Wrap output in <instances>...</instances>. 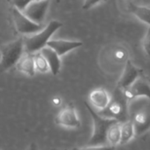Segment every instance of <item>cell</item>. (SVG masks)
I'll return each instance as SVG.
<instances>
[{"label":"cell","instance_id":"obj_2","mask_svg":"<svg viewBox=\"0 0 150 150\" xmlns=\"http://www.w3.org/2000/svg\"><path fill=\"white\" fill-rule=\"evenodd\" d=\"M62 27V23L57 21H51L41 31L34 34L32 36L23 39L24 50L28 53H36L43 47L47 46V42L50 40L53 34Z\"/></svg>","mask_w":150,"mask_h":150},{"label":"cell","instance_id":"obj_13","mask_svg":"<svg viewBox=\"0 0 150 150\" xmlns=\"http://www.w3.org/2000/svg\"><path fill=\"white\" fill-rule=\"evenodd\" d=\"M40 51H41L42 55L44 57V58L46 59V61L50 66V70L51 73L53 75H57L58 72L60 71V67H61L60 57L56 53L55 50H53L49 46L43 47Z\"/></svg>","mask_w":150,"mask_h":150},{"label":"cell","instance_id":"obj_3","mask_svg":"<svg viewBox=\"0 0 150 150\" xmlns=\"http://www.w3.org/2000/svg\"><path fill=\"white\" fill-rule=\"evenodd\" d=\"M24 51L22 38L2 45L0 48V72H4L15 65Z\"/></svg>","mask_w":150,"mask_h":150},{"label":"cell","instance_id":"obj_7","mask_svg":"<svg viewBox=\"0 0 150 150\" xmlns=\"http://www.w3.org/2000/svg\"><path fill=\"white\" fill-rule=\"evenodd\" d=\"M50 0H33L22 12L32 21L42 24L45 19Z\"/></svg>","mask_w":150,"mask_h":150},{"label":"cell","instance_id":"obj_22","mask_svg":"<svg viewBox=\"0 0 150 150\" xmlns=\"http://www.w3.org/2000/svg\"><path fill=\"white\" fill-rule=\"evenodd\" d=\"M102 1H103V0H85L84 4L82 6V9L85 10V11L89 10L90 8H92L93 6H95L96 5L99 4Z\"/></svg>","mask_w":150,"mask_h":150},{"label":"cell","instance_id":"obj_15","mask_svg":"<svg viewBox=\"0 0 150 150\" xmlns=\"http://www.w3.org/2000/svg\"><path fill=\"white\" fill-rule=\"evenodd\" d=\"M120 132H121V139L120 144H125L132 140L135 136L134 126L131 119H127L125 122L120 123Z\"/></svg>","mask_w":150,"mask_h":150},{"label":"cell","instance_id":"obj_6","mask_svg":"<svg viewBox=\"0 0 150 150\" xmlns=\"http://www.w3.org/2000/svg\"><path fill=\"white\" fill-rule=\"evenodd\" d=\"M122 91L127 101H133L139 97H145L150 103V84L142 75H140L131 86Z\"/></svg>","mask_w":150,"mask_h":150},{"label":"cell","instance_id":"obj_17","mask_svg":"<svg viewBox=\"0 0 150 150\" xmlns=\"http://www.w3.org/2000/svg\"><path fill=\"white\" fill-rule=\"evenodd\" d=\"M107 143L111 146H117L120 144V139H121V132H120V123L117 122L114 125H112L108 132H107Z\"/></svg>","mask_w":150,"mask_h":150},{"label":"cell","instance_id":"obj_1","mask_svg":"<svg viewBox=\"0 0 150 150\" xmlns=\"http://www.w3.org/2000/svg\"><path fill=\"white\" fill-rule=\"evenodd\" d=\"M84 104L93 120V132L87 143V146H99L107 144V132L112 125L117 123L118 121L115 118L100 115L88 102H85Z\"/></svg>","mask_w":150,"mask_h":150},{"label":"cell","instance_id":"obj_23","mask_svg":"<svg viewBox=\"0 0 150 150\" xmlns=\"http://www.w3.org/2000/svg\"><path fill=\"white\" fill-rule=\"evenodd\" d=\"M27 150H38V146L35 143H31L28 146V147Z\"/></svg>","mask_w":150,"mask_h":150},{"label":"cell","instance_id":"obj_5","mask_svg":"<svg viewBox=\"0 0 150 150\" xmlns=\"http://www.w3.org/2000/svg\"><path fill=\"white\" fill-rule=\"evenodd\" d=\"M12 15L14 21V26L17 31L22 35H32L41 31L44 26L42 24L35 23L29 20L24 13L15 7L12 9Z\"/></svg>","mask_w":150,"mask_h":150},{"label":"cell","instance_id":"obj_14","mask_svg":"<svg viewBox=\"0 0 150 150\" xmlns=\"http://www.w3.org/2000/svg\"><path fill=\"white\" fill-rule=\"evenodd\" d=\"M16 65H17V69L20 71L26 73L28 76H34L35 73L34 55L31 53H28L24 51V53L17 62Z\"/></svg>","mask_w":150,"mask_h":150},{"label":"cell","instance_id":"obj_19","mask_svg":"<svg viewBox=\"0 0 150 150\" xmlns=\"http://www.w3.org/2000/svg\"><path fill=\"white\" fill-rule=\"evenodd\" d=\"M64 150H116V146L105 144V145H99V146H87L84 147H73L71 149H64Z\"/></svg>","mask_w":150,"mask_h":150},{"label":"cell","instance_id":"obj_4","mask_svg":"<svg viewBox=\"0 0 150 150\" xmlns=\"http://www.w3.org/2000/svg\"><path fill=\"white\" fill-rule=\"evenodd\" d=\"M101 112L104 113V117L115 118L119 123L125 122L129 119L127 100L121 89L117 88L115 91L113 96L110 97V102L109 105Z\"/></svg>","mask_w":150,"mask_h":150},{"label":"cell","instance_id":"obj_16","mask_svg":"<svg viewBox=\"0 0 150 150\" xmlns=\"http://www.w3.org/2000/svg\"><path fill=\"white\" fill-rule=\"evenodd\" d=\"M131 12L134 16L141 21L142 22L150 26V8L144 6H137L134 4H130Z\"/></svg>","mask_w":150,"mask_h":150},{"label":"cell","instance_id":"obj_9","mask_svg":"<svg viewBox=\"0 0 150 150\" xmlns=\"http://www.w3.org/2000/svg\"><path fill=\"white\" fill-rule=\"evenodd\" d=\"M56 124L66 128H79L81 121L76 110L72 104H68L63 108L56 117Z\"/></svg>","mask_w":150,"mask_h":150},{"label":"cell","instance_id":"obj_11","mask_svg":"<svg viewBox=\"0 0 150 150\" xmlns=\"http://www.w3.org/2000/svg\"><path fill=\"white\" fill-rule=\"evenodd\" d=\"M47 46L50 47L56 53L61 57L64 54L68 53L69 51L77 49L82 46V42L79 41H68V40H50L47 42Z\"/></svg>","mask_w":150,"mask_h":150},{"label":"cell","instance_id":"obj_21","mask_svg":"<svg viewBox=\"0 0 150 150\" xmlns=\"http://www.w3.org/2000/svg\"><path fill=\"white\" fill-rule=\"evenodd\" d=\"M143 49L147 55V57L150 58V26L146 31V34L143 40Z\"/></svg>","mask_w":150,"mask_h":150},{"label":"cell","instance_id":"obj_24","mask_svg":"<svg viewBox=\"0 0 150 150\" xmlns=\"http://www.w3.org/2000/svg\"><path fill=\"white\" fill-rule=\"evenodd\" d=\"M53 102H55V103H56L55 104H59V103H60V99H59V98H55V99L53 100Z\"/></svg>","mask_w":150,"mask_h":150},{"label":"cell","instance_id":"obj_20","mask_svg":"<svg viewBox=\"0 0 150 150\" xmlns=\"http://www.w3.org/2000/svg\"><path fill=\"white\" fill-rule=\"evenodd\" d=\"M33 0H10V2L15 7L21 12H23L24 9L28 6L29 3H31Z\"/></svg>","mask_w":150,"mask_h":150},{"label":"cell","instance_id":"obj_10","mask_svg":"<svg viewBox=\"0 0 150 150\" xmlns=\"http://www.w3.org/2000/svg\"><path fill=\"white\" fill-rule=\"evenodd\" d=\"M140 75H142L141 70L136 67L131 60H127L121 77L117 82V88L124 90L131 86Z\"/></svg>","mask_w":150,"mask_h":150},{"label":"cell","instance_id":"obj_8","mask_svg":"<svg viewBox=\"0 0 150 150\" xmlns=\"http://www.w3.org/2000/svg\"><path fill=\"white\" fill-rule=\"evenodd\" d=\"M131 120L134 126L135 134L140 135L150 127V109L146 106L136 108L131 114Z\"/></svg>","mask_w":150,"mask_h":150},{"label":"cell","instance_id":"obj_18","mask_svg":"<svg viewBox=\"0 0 150 150\" xmlns=\"http://www.w3.org/2000/svg\"><path fill=\"white\" fill-rule=\"evenodd\" d=\"M34 61H35V70L39 71L40 72H47L50 71V66L41 52L40 53L36 52L34 55Z\"/></svg>","mask_w":150,"mask_h":150},{"label":"cell","instance_id":"obj_12","mask_svg":"<svg viewBox=\"0 0 150 150\" xmlns=\"http://www.w3.org/2000/svg\"><path fill=\"white\" fill-rule=\"evenodd\" d=\"M89 100L96 109L102 111L107 108L110 102V96L103 88H96L89 95Z\"/></svg>","mask_w":150,"mask_h":150}]
</instances>
